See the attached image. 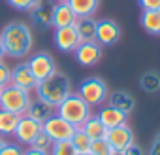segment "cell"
Wrapping results in <instances>:
<instances>
[{
	"mask_svg": "<svg viewBox=\"0 0 160 155\" xmlns=\"http://www.w3.org/2000/svg\"><path fill=\"white\" fill-rule=\"evenodd\" d=\"M0 44L4 47V53L13 59H23L32 51L34 36L27 23L12 21L0 32Z\"/></svg>",
	"mask_w": 160,
	"mask_h": 155,
	"instance_id": "6da1fadb",
	"label": "cell"
},
{
	"mask_svg": "<svg viewBox=\"0 0 160 155\" xmlns=\"http://www.w3.org/2000/svg\"><path fill=\"white\" fill-rule=\"evenodd\" d=\"M36 93H38V99L51 104V106H58L72 91V83L68 80V76L60 74V72H55L51 74L49 78L38 82V87H36Z\"/></svg>",
	"mask_w": 160,
	"mask_h": 155,
	"instance_id": "7a4b0ae2",
	"label": "cell"
},
{
	"mask_svg": "<svg viewBox=\"0 0 160 155\" xmlns=\"http://www.w3.org/2000/svg\"><path fill=\"white\" fill-rule=\"evenodd\" d=\"M60 117H64L68 123H72L75 129L81 127L92 114H91V106L79 97L77 93H70L55 110Z\"/></svg>",
	"mask_w": 160,
	"mask_h": 155,
	"instance_id": "3957f363",
	"label": "cell"
},
{
	"mask_svg": "<svg viewBox=\"0 0 160 155\" xmlns=\"http://www.w3.org/2000/svg\"><path fill=\"white\" fill-rule=\"evenodd\" d=\"M32 99H30V91H25L21 87L15 85H6L0 93V110L12 112L15 115H25L28 106H30Z\"/></svg>",
	"mask_w": 160,
	"mask_h": 155,
	"instance_id": "277c9868",
	"label": "cell"
},
{
	"mask_svg": "<svg viewBox=\"0 0 160 155\" xmlns=\"http://www.w3.org/2000/svg\"><path fill=\"white\" fill-rule=\"evenodd\" d=\"M77 95L81 97L89 106H100V104L106 102L109 93H108V85H106V82L102 78L92 76V78H87V80H83L79 83Z\"/></svg>",
	"mask_w": 160,
	"mask_h": 155,
	"instance_id": "5b68a950",
	"label": "cell"
},
{
	"mask_svg": "<svg viewBox=\"0 0 160 155\" xmlns=\"http://www.w3.org/2000/svg\"><path fill=\"white\" fill-rule=\"evenodd\" d=\"M42 131L53 140V142H60V140H70L75 132V127L72 123H68L64 117H60L57 112L42 123Z\"/></svg>",
	"mask_w": 160,
	"mask_h": 155,
	"instance_id": "8992f818",
	"label": "cell"
},
{
	"mask_svg": "<svg viewBox=\"0 0 160 155\" xmlns=\"http://www.w3.org/2000/svg\"><path fill=\"white\" fill-rule=\"evenodd\" d=\"M27 64H28V68H30L32 76L36 78L38 82L45 80V78H49L51 74H55V72H57V66H55L53 57H51L49 53H45V51L34 53V55L27 61Z\"/></svg>",
	"mask_w": 160,
	"mask_h": 155,
	"instance_id": "52a82bcc",
	"label": "cell"
},
{
	"mask_svg": "<svg viewBox=\"0 0 160 155\" xmlns=\"http://www.w3.org/2000/svg\"><path fill=\"white\" fill-rule=\"evenodd\" d=\"M42 132V123L30 119L28 115H21L19 121H17V127L13 131V136L17 138L19 144H25V146H30L32 140Z\"/></svg>",
	"mask_w": 160,
	"mask_h": 155,
	"instance_id": "ba28073f",
	"label": "cell"
},
{
	"mask_svg": "<svg viewBox=\"0 0 160 155\" xmlns=\"http://www.w3.org/2000/svg\"><path fill=\"white\" fill-rule=\"evenodd\" d=\"M106 140L108 144L111 146L113 151H124L134 140V132L132 129L124 123V125H119V127H113V129H108L106 132Z\"/></svg>",
	"mask_w": 160,
	"mask_h": 155,
	"instance_id": "9c48e42d",
	"label": "cell"
},
{
	"mask_svg": "<svg viewBox=\"0 0 160 155\" xmlns=\"http://www.w3.org/2000/svg\"><path fill=\"white\" fill-rule=\"evenodd\" d=\"M73 55H75V61L81 66H94L102 59V45L96 40L94 42H81L75 47Z\"/></svg>",
	"mask_w": 160,
	"mask_h": 155,
	"instance_id": "30bf717a",
	"label": "cell"
},
{
	"mask_svg": "<svg viewBox=\"0 0 160 155\" xmlns=\"http://www.w3.org/2000/svg\"><path fill=\"white\" fill-rule=\"evenodd\" d=\"M10 83L15 85V87H21L25 91H36V87H38V80L32 76V72H30L27 62H19V64H15L12 68Z\"/></svg>",
	"mask_w": 160,
	"mask_h": 155,
	"instance_id": "8fae6325",
	"label": "cell"
},
{
	"mask_svg": "<svg viewBox=\"0 0 160 155\" xmlns=\"http://www.w3.org/2000/svg\"><path fill=\"white\" fill-rule=\"evenodd\" d=\"M121 40V27L113 19H100L96 23V42L100 45H115Z\"/></svg>",
	"mask_w": 160,
	"mask_h": 155,
	"instance_id": "7c38bea8",
	"label": "cell"
},
{
	"mask_svg": "<svg viewBox=\"0 0 160 155\" xmlns=\"http://www.w3.org/2000/svg\"><path fill=\"white\" fill-rule=\"evenodd\" d=\"M53 40H55V45L62 51V53H73L75 47L81 44L77 36V30L72 27H60V29H55V34H53Z\"/></svg>",
	"mask_w": 160,
	"mask_h": 155,
	"instance_id": "4fadbf2b",
	"label": "cell"
},
{
	"mask_svg": "<svg viewBox=\"0 0 160 155\" xmlns=\"http://www.w3.org/2000/svg\"><path fill=\"white\" fill-rule=\"evenodd\" d=\"M75 13L72 12V8L68 6V2H55L53 4V27L60 29V27H72L75 23Z\"/></svg>",
	"mask_w": 160,
	"mask_h": 155,
	"instance_id": "5bb4252c",
	"label": "cell"
},
{
	"mask_svg": "<svg viewBox=\"0 0 160 155\" xmlns=\"http://www.w3.org/2000/svg\"><path fill=\"white\" fill-rule=\"evenodd\" d=\"M96 19L92 15L89 17H77L73 23V29L77 30V36L81 42H94L96 40Z\"/></svg>",
	"mask_w": 160,
	"mask_h": 155,
	"instance_id": "9a60e30c",
	"label": "cell"
},
{
	"mask_svg": "<svg viewBox=\"0 0 160 155\" xmlns=\"http://www.w3.org/2000/svg\"><path fill=\"white\" fill-rule=\"evenodd\" d=\"M108 99H109V106L121 110L126 115H130L134 112V108H136V99L128 91H115V93L108 95Z\"/></svg>",
	"mask_w": 160,
	"mask_h": 155,
	"instance_id": "2e32d148",
	"label": "cell"
},
{
	"mask_svg": "<svg viewBox=\"0 0 160 155\" xmlns=\"http://www.w3.org/2000/svg\"><path fill=\"white\" fill-rule=\"evenodd\" d=\"M55 110H57L55 106H51V104H47V102L36 99V100L30 102V106H28V110H27L25 115H28L30 119H34V121H38V123H43V121H47V119L55 114Z\"/></svg>",
	"mask_w": 160,
	"mask_h": 155,
	"instance_id": "e0dca14e",
	"label": "cell"
},
{
	"mask_svg": "<svg viewBox=\"0 0 160 155\" xmlns=\"http://www.w3.org/2000/svg\"><path fill=\"white\" fill-rule=\"evenodd\" d=\"M126 114H122L121 110L113 108V106H106L98 112V119L102 121V125L106 129H113V127H119V125H124L126 123Z\"/></svg>",
	"mask_w": 160,
	"mask_h": 155,
	"instance_id": "ac0fdd59",
	"label": "cell"
},
{
	"mask_svg": "<svg viewBox=\"0 0 160 155\" xmlns=\"http://www.w3.org/2000/svg\"><path fill=\"white\" fill-rule=\"evenodd\" d=\"M30 17L34 21V25L47 29L53 27V2H42L38 8H34L30 12Z\"/></svg>",
	"mask_w": 160,
	"mask_h": 155,
	"instance_id": "d6986e66",
	"label": "cell"
},
{
	"mask_svg": "<svg viewBox=\"0 0 160 155\" xmlns=\"http://www.w3.org/2000/svg\"><path fill=\"white\" fill-rule=\"evenodd\" d=\"M139 23L147 34L160 36V10H143Z\"/></svg>",
	"mask_w": 160,
	"mask_h": 155,
	"instance_id": "ffe728a7",
	"label": "cell"
},
{
	"mask_svg": "<svg viewBox=\"0 0 160 155\" xmlns=\"http://www.w3.org/2000/svg\"><path fill=\"white\" fill-rule=\"evenodd\" d=\"M75 17H89L98 12L100 0H66Z\"/></svg>",
	"mask_w": 160,
	"mask_h": 155,
	"instance_id": "44dd1931",
	"label": "cell"
},
{
	"mask_svg": "<svg viewBox=\"0 0 160 155\" xmlns=\"http://www.w3.org/2000/svg\"><path fill=\"white\" fill-rule=\"evenodd\" d=\"M79 129H81L91 140H100V138H106V132H108V129L102 125V121L98 119V115H91L81 127H79Z\"/></svg>",
	"mask_w": 160,
	"mask_h": 155,
	"instance_id": "7402d4cb",
	"label": "cell"
},
{
	"mask_svg": "<svg viewBox=\"0 0 160 155\" xmlns=\"http://www.w3.org/2000/svg\"><path fill=\"white\" fill-rule=\"evenodd\" d=\"M19 117L21 115H15V114L6 112V110H0V136H10V134H13Z\"/></svg>",
	"mask_w": 160,
	"mask_h": 155,
	"instance_id": "603a6c76",
	"label": "cell"
},
{
	"mask_svg": "<svg viewBox=\"0 0 160 155\" xmlns=\"http://www.w3.org/2000/svg\"><path fill=\"white\" fill-rule=\"evenodd\" d=\"M70 142H72V146L75 147L77 153H87V151L91 149V144H92V140H91L81 129H75V132H73V136L70 138Z\"/></svg>",
	"mask_w": 160,
	"mask_h": 155,
	"instance_id": "cb8c5ba5",
	"label": "cell"
},
{
	"mask_svg": "<svg viewBox=\"0 0 160 155\" xmlns=\"http://www.w3.org/2000/svg\"><path fill=\"white\" fill-rule=\"evenodd\" d=\"M141 89L147 91V93H156L160 91V74L156 72H145L141 76Z\"/></svg>",
	"mask_w": 160,
	"mask_h": 155,
	"instance_id": "d4e9b609",
	"label": "cell"
},
{
	"mask_svg": "<svg viewBox=\"0 0 160 155\" xmlns=\"http://www.w3.org/2000/svg\"><path fill=\"white\" fill-rule=\"evenodd\" d=\"M49 155H77V151L70 140H60V142H53Z\"/></svg>",
	"mask_w": 160,
	"mask_h": 155,
	"instance_id": "484cf974",
	"label": "cell"
},
{
	"mask_svg": "<svg viewBox=\"0 0 160 155\" xmlns=\"http://www.w3.org/2000/svg\"><path fill=\"white\" fill-rule=\"evenodd\" d=\"M6 2L17 12H32L42 4V0H6Z\"/></svg>",
	"mask_w": 160,
	"mask_h": 155,
	"instance_id": "4316f807",
	"label": "cell"
},
{
	"mask_svg": "<svg viewBox=\"0 0 160 155\" xmlns=\"http://www.w3.org/2000/svg\"><path fill=\"white\" fill-rule=\"evenodd\" d=\"M111 146L108 144V140L106 138H100V140H92V144H91V149H89V153L91 155H111Z\"/></svg>",
	"mask_w": 160,
	"mask_h": 155,
	"instance_id": "83f0119b",
	"label": "cell"
},
{
	"mask_svg": "<svg viewBox=\"0 0 160 155\" xmlns=\"http://www.w3.org/2000/svg\"><path fill=\"white\" fill-rule=\"evenodd\" d=\"M30 147H36V149H42V151H51V147H53V140L42 131L34 140H32V144H30Z\"/></svg>",
	"mask_w": 160,
	"mask_h": 155,
	"instance_id": "f1b7e54d",
	"label": "cell"
},
{
	"mask_svg": "<svg viewBox=\"0 0 160 155\" xmlns=\"http://www.w3.org/2000/svg\"><path fill=\"white\" fill-rule=\"evenodd\" d=\"M10 74H12V70L6 66L4 61H0V89H4L6 85H10Z\"/></svg>",
	"mask_w": 160,
	"mask_h": 155,
	"instance_id": "f546056e",
	"label": "cell"
},
{
	"mask_svg": "<svg viewBox=\"0 0 160 155\" xmlns=\"http://www.w3.org/2000/svg\"><path fill=\"white\" fill-rule=\"evenodd\" d=\"M23 153L25 151H23V147L19 144H10V142H6L2 151H0V155H23Z\"/></svg>",
	"mask_w": 160,
	"mask_h": 155,
	"instance_id": "4dcf8cb0",
	"label": "cell"
},
{
	"mask_svg": "<svg viewBox=\"0 0 160 155\" xmlns=\"http://www.w3.org/2000/svg\"><path fill=\"white\" fill-rule=\"evenodd\" d=\"M122 155H145V151H143V147L139 146V144H136V142H132L124 151H122Z\"/></svg>",
	"mask_w": 160,
	"mask_h": 155,
	"instance_id": "1f68e13d",
	"label": "cell"
},
{
	"mask_svg": "<svg viewBox=\"0 0 160 155\" xmlns=\"http://www.w3.org/2000/svg\"><path fill=\"white\" fill-rule=\"evenodd\" d=\"M141 10H160V0H138Z\"/></svg>",
	"mask_w": 160,
	"mask_h": 155,
	"instance_id": "d6a6232c",
	"label": "cell"
},
{
	"mask_svg": "<svg viewBox=\"0 0 160 155\" xmlns=\"http://www.w3.org/2000/svg\"><path fill=\"white\" fill-rule=\"evenodd\" d=\"M149 155H160V131L156 132L152 144H151V149H149Z\"/></svg>",
	"mask_w": 160,
	"mask_h": 155,
	"instance_id": "836d02e7",
	"label": "cell"
},
{
	"mask_svg": "<svg viewBox=\"0 0 160 155\" xmlns=\"http://www.w3.org/2000/svg\"><path fill=\"white\" fill-rule=\"evenodd\" d=\"M23 155H49V151H42V149H36V147L28 146V149H25Z\"/></svg>",
	"mask_w": 160,
	"mask_h": 155,
	"instance_id": "e575fe53",
	"label": "cell"
},
{
	"mask_svg": "<svg viewBox=\"0 0 160 155\" xmlns=\"http://www.w3.org/2000/svg\"><path fill=\"white\" fill-rule=\"evenodd\" d=\"M4 57H6V53H4V47H2V44H0V61H4Z\"/></svg>",
	"mask_w": 160,
	"mask_h": 155,
	"instance_id": "d590c367",
	"label": "cell"
},
{
	"mask_svg": "<svg viewBox=\"0 0 160 155\" xmlns=\"http://www.w3.org/2000/svg\"><path fill=\"white\" fill-rule=\"evenodd\" d=\"M4 144H6V140H4L2 136H0V151H2V147H4Z\"/></svg>",
	"mask_w": 160,
	"mask_h": 155,
	"instance_id": "8d00e7d4",
	"label": "cell"
},
{
	"mask_svg": "<svg viewBox=\"0 0 160 155\" xmlns=\"http://www.w3.org/2000/svg\"><path fill=\"white\" fill-rule=\"evenodd\" d=\"M111 155H122V151H111Z\"/></svg>",
	"mask_w": 160,
	"mask_h": 155,
	"instance_id": "74e56055",
	"label": "cell"
},
{
	"mask_svg": "<svg viewBox=\"0 0 160 155\" xmlns=\"http://www.w3.org/2000/svg\"><path fill=\"white\" fill-rule=\"evenodd\" d=\"M77 155H91V153H89V151H87V153H77Z\"/></svg>",
	"mask_w": 160,
	"mask_h": 155,
	"instance_id": "f35d334b",
	"label": "cell"
},
{
	"mask_svg": "<svg viewBox=\"0 0 160 155\" xmlns=\"http://www.w3.org/2000/svg\"><path fill=\"white\" fill-rule=\"evenodd\" d=\"M55 2H66V0H55Z\"/></svg>",
	"mask_w": 160,
	"mask_h": 155,
	"instance_id": "ab89813d",
	"label": "cell"
},
{
	"mask_svg": "<svg viewBox=\"0 0 160 155\" xmlns=\"http://www.w3.org/2000/svg\"><path fill=\"white\" fill-rule=\"evenodd\" d=\"M0 93H2V89H0Z\"/></svg>",
	"mask_w": 160,
	"mask_h": 155,
	"instance_id": "60d3db41",
	"label": "cell"
}]
</instances>
